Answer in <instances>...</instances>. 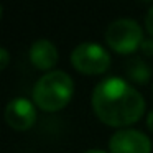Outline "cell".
<instances>
[{"instance_id":"cell-1","label":"cell","mask_w":153,"mask_h":153,"mask_svg":"<svg viewBox=\"0 0 153 153\" xmlns=\"http://www.w3.org/2000/svg\"><path fill=\"white\" fill-rule=\"evenodd\" d=\"M92 109L96 115L109 125H128L142 117L145 99L125 79L110 76L96 86L92 92Z\"/></svg>"},{"instance_id":"cell-2","label":"cell","mask_w":153,"mask_h":153,"mask_svg":"<svg viewBox=\"0 0 153 153\" xmlns=\"http://www.w3.org/2000/svg\"><path fill=\"white\" fill-rule=\"evenodd\" d=\"M74 91V82L68 73L54 69L36 81L33 87V100L40 109L53 112L69 102Z\"/></svg>"},{"instance_id":"cell-3","label":"cell","mask_w":153,"mask_h":153,"mask_svg":"<svg viewBox=\"0 0 153 153\" xmlns=\"http://www.w3.org/2000/svg\"><path fill=\"white\" fill-rule=\"evenodd\" d=\"M105 41L119 53H130L143 41L142 27L132 18H117L107 27Z\"/></svg>"},{"instance_id":"cell-4","label":"cell","mask_w":153,"mask_h":153,"mask_svg":"<svg viewBox=\"0 0 153 153\" xmlns=\"http://www.w3.org/2000/svg\"><path fill=\"white\" fill-rule=\"evenodd\" d=\"M71 63L77 71L86 74H99L109 68L110 56L105 48L94 41H82L71 53Z\"/></svg>"},{"instance_id":"cell-5","label":"cell","mask_w":153,"mask_h":153,"mask_svg":"<svg viewBox=\"0 0 153 153\" xmlns=\"http://www.w3.org/2000/svg\"><path fill=\"white\" fill-rule=\"evenodd\" d=\"M109 148L112 153H150L152 142L140 130L123 128L110 137Z\"/></svg>"},{"instance_id":"cell-6","label":"cell","mask_w":153,"mask_h":153,"mask_svg":"<svg viewBox=\"0 0 153 153\" xmlns=\"http://www.w3.org/2000/svg\"><path fill=\"white\" fill-rule=\"evenodd\" d=\"M5 119L15 130H27L36 120V109L31 100L25 97H15L5 107Z\"/></svg>"},{"instance_id":"cell-7","label":"cell","mask_w":153,"mask_h":153,"mask_svg":"<svg viewBox=\"0 0 153 153\" xmlns=\"http://www.w3.org/2000/svg\"><path fill=\"white\" fill-rule=\"evenodd\" d=\"M30 59L38 69H50L58 63V50L50 40H36L30 48Z\"/></svg>"},{"instance_id":"cell-8","label":"cell","mask_w":153,"mask_h":153,"mask_svg":"<svg viewBox=\"0 0 153 153\" xmlns=\"http://www.w3.org/2000/svg\"><path fill=\"white\" fill-rule=\"evenodd\" d=\"M125 71L128 79H132L133 82H138V84H145L152 77V68L142 58H137V56L127 61Z\"/></svg>"},{"instance_id":"cell-9","label":"cell","mask_w":153,"mask_h":153,"mask_svg":"<svg viewBox=\"0 0 153 153\" xmlns=\"http://www.w3.org/2000/svg\"><path fill=\"white\" fill-rule=\"evenodd\" d=\"M145 27L148 30V33L153 36V5L150 7V10L146 12V17H145Z\"/></svg>"},{"instance_id":"cell-10","label":"cell","mask_w":153,"mask_h":153,"mask_svg":"<svg viewBox=\"0 0 153 153\" xmlns=\"http://www.w3.org/2000/svg\"><path fill=\"white\" fill-rule=\"evenodd\" d=\"M140 48H142V51L145 54H153V40L145 38V40L142 41V45H140Z\"/></svg>"},{"instance_id":"cell-11","label":"cell","mask_w":153,"mask_h":153,"mask_svg":"<svg viewBox=\"0 0 153 153\" xmlns=\"http://www.w3.org/2000/svg\"><path fill=\"white\" fill-rule=\"evenodd\" d=\"M0 68L4 69V68H7V64H8V51L5 50V48H0Z\"/></svg>"},{"instance_id":"cell-12","label":"cell","mask_w":153,"mask_h":153,"mask_svg":"<svg viewBox=\"0 0 153 153\" xmlns=\"http://www.w3.org/2000/svg\"><path fill=\"white\" fill-rule=\"evenodd\" d=\"M146 125H148V128L153 132V110L148 114V117H146Z\"/></svg>"},{"instance_id":"cell-13","label":"cell","mask_w":153,"mask_h":153,"mask_svg":"<svg viewBox=\"0 0 153 153\" xmlns=\"http://www.w3.org/2000/svg\"><path fill=\"white\" fill-rule=\"evenodd\" d=\"M84 153H105L104 150H99V148H91V150H87V152H84Z\"/></svg>"}]
</instances>
